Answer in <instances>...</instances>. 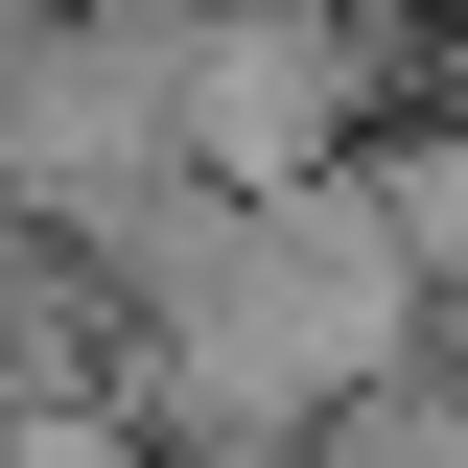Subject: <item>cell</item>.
<instances>
[{"label": "cell", "instance_id": "cell-1", "mask_svg": "<svg viewBox=\"0 0 468 468\" xmlns=\"http://www.w3.org/2000/svg\"><path fill=\"white\" fill-rule=\"evenodd\" d=\"M0 468H165L117 399H0Z\"/></svg>", "mask_w": 468, "mask_h": 468}]
</instances>
